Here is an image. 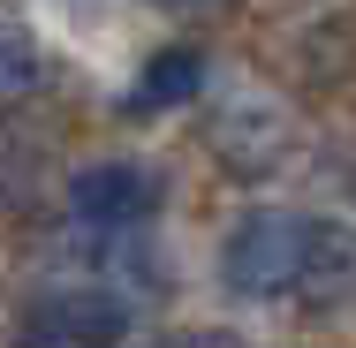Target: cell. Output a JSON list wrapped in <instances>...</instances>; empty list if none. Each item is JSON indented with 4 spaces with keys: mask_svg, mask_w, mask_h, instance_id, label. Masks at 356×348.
<instances>
[{
    "mask_svg": "<svg viewBox=\"0 0 356 348\" xmlns=\"http://www.w3.org/2000/svg\"><path fill=\"white\" fill-rule=\"evenodd\" d=\"M69 8H91V0H69Z\"/></svg>",
    "mask_w": 356,
    "mask_h": 348,
    "instance_id": "obj_8",
    "label": "cell"
},
{
    "mask_svg": "<svg viewBox=\"0 0 356 348\" xmlns=\"http://www.w3.org/2000/svg\"><path fill=\"white\" fill-rule=\"evenodd\" d=\"M167 348H243V341H235V333H175Z\"/></svg>",
    "mask_w": 356,
    "mask_h": 348,
    "instance_id": "obj_6",
    "label": "cell"
},
{
    "mask_svg": "<svg viewBox=\"0 0 356 348\" xmlns=\"http://www.w3.org/2000/svg\"><path fill=\"white\" fill-rule=\"evenodd\" d=\"M205 91V53L197 46H159L152 61L137 69V83H129V114H167V106H190Z\"/></svg>",
    "mask_w": 356,
    "mask_h": 348,
    "instance_id": "obj_4",
    "label": "cell"
},
{
    "mask_svg": "<svg viewBox=\"0 0 356 348\" xmlns=\"http://www.w3.org/2000/svg\"><path fill=\"white\" fill-rule=\"evenodd\" d=\"M38 83H46V53H38V38H31L23 23L0 15V99H23V91H38Z\"/></svg>",
    "mask_w": 356,
    "mask_h": 348,
    "instance_id": "obj_5",
    "label": "cell"
},
{
    "mask_svg": "<svg viewBox=\"0 0 356 348\" xmlns=\"http://www.w3.org/2000/svg\"><path fill=\"white\" fill-rule=\"evenodd\" d=\"M129 303L114 288H54L15 310V348H122Z\"/></svg>",
    "mask_w": 356,
    "mask_h": 348,
    "instance_id": "obj_2",
    "label": "cell"
},
{
    "mask_svg": "<svg viewBox=\"0 0 356 348\" xmlns=\"http://www.w3.org/2000/svg\"><path fill=\"white\" fill-rule=\"evenodd\" d=\"M159 8H197V0H159Z\"/></svg>",
    "mask_w": 356,
    "mask_h": 348,
    "instance_id": "obj_7",
    "label": "cell"
},
{
    "mask_svg": "<svg viewBox=\"0 0 356 348\" xmlns=\"http://www.w3.org/2000/svg\"><path fill=\"white\" fill-rule=\"evenodd\" d=\"M69 212L83 227H99V235H129V227H144L159 212V174L137 167V159H99V167H83L69 182Z\"/></svg>",
    "mask_w": 356,
    "mask_h": 348,
    "instance_id": "obj_3",
    "label": "cell"
},
{
    "mask_svg": "<svg viewBox=\"0 0 356 348\" xmlns=\"http://www.w3.org/2000/svg\"><path fill=\"white\" fill-rule=\"evenodd\" d=\"M326 258V219L311 212H243L227 250H220V273L235 295L250 303H273V295H311Z\"/></svg>",
    "mask_w": 356,
    "mask_h": 348,
    "instance_id": "obj_1",
    "label": "cell"
}]
</instances>
